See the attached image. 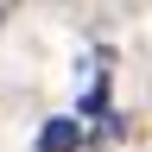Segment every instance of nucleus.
<instances>
[{"label":"nucleus","instance_id":"f03ea898","mask_svg":"<svg viewBox=\"0 0 152 152\" xmlns=\"http://www.w3.org/2000/svg\"><path fill=\"white\" fill-rule=\"evenodd\" d=\"M13 7H19V0H0V19H13Z\"/></svg>","mask_w":152,"mask_h":152},{"label":"nucleus","instance_id":"f257e3e1","mask_svg":"<svg viewBox=\"0 0 152 152\" xmlns=\"http://www.w3.org/2000/svg\"><path fill=\"white\" fill-rule=\"evenodd\" d=\"M38 152H83V127L76 121H45L38 127Z\"/></svg>","mask_w":152,"mask_h":152}]
</instances>
